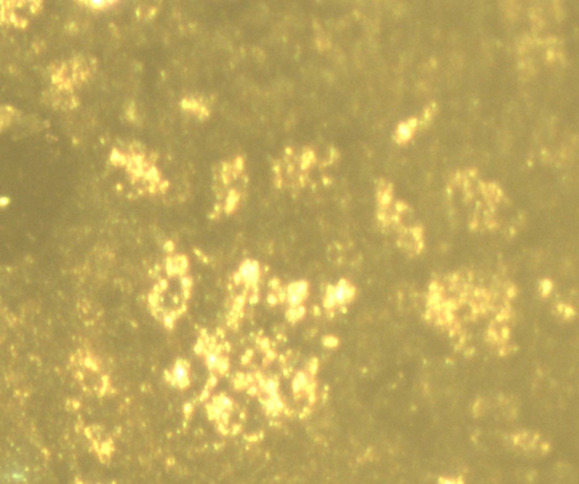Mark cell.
Returning <instances> with one entry per match:
<instances>
[{"instance_id":"cell-1","label":"cell","mask_w":579,"mask_h":484,"mask_svg":"<svg viewBox=\"0 0 579 484\" xmlns=\"http://www.w3.org/2000/svg\"><path fill=\"white\" fill-rule=\"evenodd\" d=\"M355 296V289L348 281L342 280L336 286H330L326 293L324 304L327 309H333L338 305H343L353 300Z\"/></svg>"},{"instance_id":"cell-2","label":"cell","mask_w":579,"mask_h":484,"mask_svg":"<svg viewBox=\"0 0 579 484\" xmlns=\"http://www.w3.org/2000/svg\"><path fill=\"white\" fill-rule=\"evenodd\" d=\"M239 278L241 282L248 285H254L260 278L259 264L254 260H247L240 266Z\"/></svg>"},{"instance_id":"cell-3","label":"cell","mask_w":579,"mask_h":484,"mask_svg":"<svg viewBox=\"0 0 579 484\" xmlns=\"http://www.w3.org/2000/svg\"><path fill=\"white\" fill-rule=\"evenodd\" d=\"M308 295V284L305 282H295L289 286L288 300L292 307H296L303 302Z\"/></svg>"},{"instance_id":"cell-4","label":"cell","mask_w":579,"mask_h":484,"mask_svg":"<svg viewBox=\"0 0 579 484\" xmlns=\"http://www.w3.org/2000/svg\"><path fill=\"white\" fill-rule=\"evenodd\" d=\"M172 383L179 387H186L189 384V367L185 361H178L171 372Z\"/></svg>"},{"instance_id":"cell-5","label":"cell","mask_w":579,"mask_h":484,"mask_svg":"<svg viewBox=\"0 0 579 484\" xmlns=\"http://www.w3.org/2000/svg\"><path fill=\"white\" fill-rule=\"evenodd\" d=\"M292 387H293V392L294 393H301V392H304L306 390V388L309 387V379L308 377L305 376L304 373H299L298 376H296L293 380V385H292Z\"/></svg>"},{"instance_id":"cell-6","label":"cell","mask_w":579,"mask_h":484,"mask_svg":"<svg viewBox=\"0 0 579 484\" xmlns=\"http://www.w3.org/2000/svg\"><path fill=\"white\" fill-rule=\"evenodd\" d=\"M439 484H464L462 477L459 476H453V477H441L439 481Z\"/></svg>"},{"instance_id":"cell-7","label":"cell","mask_w":579,"mask_h":484,"mask_svg":"<svg viewBox=\"0 0 579 484\" xmlns=\"http://www.w3.org/2000/svg\"><path fill=\"white\" fill-rule=\"evenodd\" d=\"M411 127L410 125H400L398 128V134L402 138H407L411 135Z\"/></svg>"},{"instance_id":"cell-8","label":"cell","mask_w":579,"mask_h":484,"mask_svg":"<svg viewBox=\"0 0 579 484\" xmlns=\"http://www.w3.org/2000/svg\"><path fill=\"white\" fill-rule=\"evenodd\" d=\"M551 288H552V285L550 282H549V281H544V282L542 283V291L543 292H546V294L550 292Z\"/></svg>"}]
</instances>
